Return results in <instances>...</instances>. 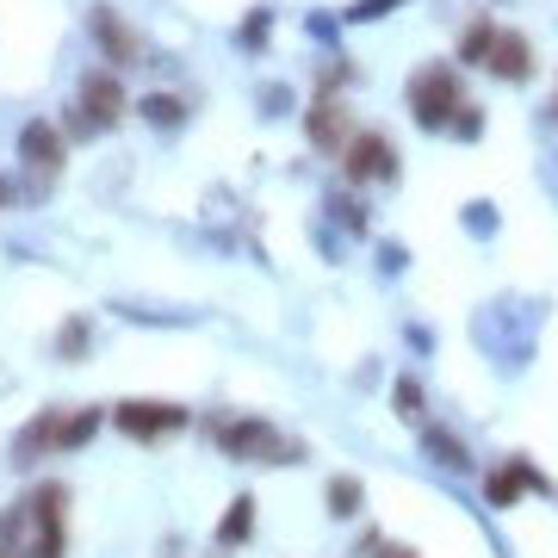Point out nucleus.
<instances>
[{"mask_svg":"<svg viewBox=\"0 0 558 558\" xmlns=\"http://www.w3.org/2000/svg\"><path fill=\"white\" fill-rule=\"evenodd\" d=\"M211 440H218L230 459H274V465H292V459H304V447L292 435H279L274 422H260V416H223L211 422Z\"/></svg>","mask_w":558,"mask_h":558,"instance_id":"nucleus-1","label":"nucleus"},{"mask_svg":"<svg viewBox=\"0 0 558 558\" xmlns=\"http://www.w3.org/2000/svg\"><path fill=\"white\" fill-rule=\"evenodd\" d=\"M459 106H465V94H459L453 62H422L410 75V112H416L422 131H447L459 119Z\"/></svg>","mask_w":558,"mask_h":558,"instance_id":"nucleus-2","label":"nucleus"},{"mask_svg":"<svg viewBox=\"0 0 558 558\" xmlns=\"http://www.w3.org/2000/svg\"><path fill=\"white\" fill-rule=\"evenodd\" d=\"M32 558H62L69 553V490L62 484H38L32 497Z\"/></svg>","mask_w":558,"mask_h":558,"instance_id":"nucleus-3","label":"nucleus"},{"mask_svg":"<svg viewBox=\"0 0 558 558\" xmlns=\"http://www.w3.org/2000/svg\"><path fill=\"white\" fill-rule=\"evenodd\" d=\"M186 422H193V416H186L180 403H149V398H131V403L112 410V428L131 435V440H168V435H180Z\"/></svg>","mask_w":558,"mask_h":558,"instance_id":"nucleus-4","label":"nucleus"},{"mask_svg":"<svg viewBox=\"0 0 558 558\" xmlns=\"http://www.w3.org/2000/svg\"><path fill=\"white\" fill-rule=\"evenodd\" d=\"M341 174L348 186H373V180H391L398 174V149L385 131H354V143L341 149Z\"/></svg>","mask_w":558,"mask_h":558,"instance_id":"nucleus-5","label":"nucleus"},{"mask_svg":"<svg viewBox=\"0 0 558 558\" xmlns=\"http://www.w3.org/2000/svg\"><path fill=\"white\" fill-rule=\"evenodd\" d=\"M81 119L94 124V131H112L124 119V81L94 69V75H81Z\"/></svg>","mask_w":558,"mask_h":558,"instance_id":"nucleus-6","label":"nucleus"},{"mask_svg":"<svg viewBox=\"0 0 558 558\" xmlns=\"http://www.w3.org/2000/svg\"><path fill=\"white\" fill-rule=\"evenodd\" d=\"M534 490H546V478H539L527 459H502V465L484 472V502H490V509H509V502L534 497Z\"/></svg>","mask_w":558,"mask_h":558,"instance_id":"nucleus-7","label":"nucleus"},{"mask_svg":"<svg viewBox=\"0 0 558 558\" xmlns=\"http://www.w3.org/2000/svg\"><path fill=\"white\" fill-rule=\"evenodd\" d=\"M304 131H311V143H317L323 156H341V149L354 143V119H348V106H341L336 94H323V100L311 106V119H304Z\"/></svg>","mask_w":558,"mask_h":558,"instance_id":"nucleus-8","label":"nucleus"},{"mask_svg":"<svg viewBox=\"0 0 558 558\" xmlns=\"http://www.w3.org/2000/svg\"><path fill=\"white\" fill-rule=\"evenodd\" d=\"M484 69H490L497 81H527V75H534V44L521 38V32H497V44H490Z\"/></svg>","mask_w":558,"mask_h":558,"instance_id":"nucleus-9","label":"nucleus"},{"mask_svg":"<svg viewBox=\"0 0 558 558\" xmlns=\"http://www.w3.org/2000/svg\"><path fill=\"white\" fill-rule=\"evenodd\" d=\"M20 156L32 161L38 174H57V168H62V156H69V143H62V131H57V124L32 119V124L20 131Z\"/></svg>","mask_w":558,"mask_h":558,"instance_id":"nucleus-10","label":"nucleus"},{"mask_svg":"<svg viewBox=\"0 0 558 558\" xmlns=\"http://www.w3.org/2000/svg\"><path fill=\"white\" fill-rule=\"evenodd\" d=\"M94 38H100V50L112 62H137L143 57V38L119 20V13H112V7H94Z\"/></svg>","mask_w":558,"mask_h":558,"instance_id":"nucleus-11","label":"nucleus"},{"mask_svg":"<svg viewBox=\"0 0 558 558\" xmlns=\"http://www.w3.org/2000/svg\"><path fill=\"white\" fill-rule=\"evenodd\" d=\"M62 416L69 410H44L20 440H13V459H38V453H62Z\"/></svg>","mask_w":558,"mask_h":558,"instance_id":"nucleus-12","label":"nucleus"},{"mask_svg":"<svg viewBox=\"0 0 558 558\" xmlns=\"http://www.w3.org/2000/svg\"><path fill=\"white\" fill-rule=\"evenodd\" d=\"M0 558H32V509H0Z\"/></svg>","mask_w":558,"mask_h":558,"instance_id":"nucleus-13","label":"nucleus"},{"mask_svg":"<svg viewBox=\"0 0 558 558\" xmlns=\"http://www.w3.org/2000/svg\"><path fill=\"white\" fill-rule=\"evenodd\" d=\"M248 534H255V497H236L230 509H223V521H218V546H248Z\"/></svg>","mask_w":558,"mask_h":558,"instance_id":"nucleus-14","label":"nucleus"},{"mask_svg":"<svg viewBox=\"0 0 558 558\" xmlns=\"http://www.w3.org/2000/svg\"><path fill=\"white\" fill-rule=\"evenodd\" d=\"M360 502H366V490H360V478H348V472H341V478H329V515H360Z\"/></svg>","mask_w":558,"mask_h":558,"instance_id":"nucleus-15","label":"nucleus"},{"mask_svg":"<svg viewBox=\"0 0 558 558\" xmlns=\"http://www.w3.org/2000/svg\"><path fill=\"white\" fill-rule=\"evenodd\" d=\"M490 44H497V25H490V20H472L465 32H459V57H465V62H484V57H490Z\"/></svg>","mask_w":558,"mask_h":558,"instance_id":"nucleus-16","label":"nucleus"},{"mask_svg":"<svg viewBox=\"0 0 558 558\" xmlns=\"http://www.w3.org/2000/svg\"><path fill=\"white\" fill-rule=\"evenodd\" d=\"M100 422H106L100 410H69V416H62V447H87Z\"/></svg>","mask_w":558,"mask_h":558,"instance_id":"nucleus-17","label":"nucleus"},{"mask_svg":"<svg viewBox=\"0 0 558 558\" xmlns=\"http://www.w3.org/2000/svg\"><path fill=\"white\" fill-rule=\"evenodd\" d=\"M428 453H435L440 465H465V447H459L447 428H428Z\"/></svg>","mask_w":558,"mask_h":558,"instance_id":"nucleus-18","label":"nucleus"},{"mask_svg":"<svg viewBox=\"0 0 558 558\" xmlns=\"http://www.w3.org/2000/svg\"><path fill=\"white\" fill-rule=\"evenodd\" d=\"M267 32H274V13H267V7H255V13L242 20V50H260V38H267Z\"/></svg>","mask_w":558,"mask_h":558,"instance_id":"nucleus-19","label":"nucleus"},{"mask_svg":"<svg viewBox=\"0 0 558 558\" xmlns=\"http://www.w3.org/2000/svg\"><path fill=\"white\" fill-rule=\"evenodd\" d=\"M360 553H373V558H416V546H391L385 534H366V539H360Z\"/></svg>","mask_w":558,"mask_h":558,"instance_id":"nucleus-20","label":"nucleus"},{"mask_svg":"<svg viewBox=\"0 0 558 558\" xmlns=\"http://www.w3.org/2000/svg\"><path fill=\"white\" fill-rule=\"evenodd\" d=\"M398 416H422V385L398 379Z\"/></svg>","mask_w":558,"mask_h":558,"instance_id":"nucleus-21","label":"nucleus"},{"mask_svg":"<svg viewBox=\"0 0 558 558\" xmlns=\"http://www.w3.org/2000/svg\"><path fill=\"white\" fill-rule=\"evenodd\" d=\"M391 7H403V0H354L348 20H379V13H391Z\"/></svg>","mask_w":558,"mask_h":558,"instance_id":"nucleus-22","label":"nucleus"},{"mask_svg":"<svg viewBox=\"0 0 558 558\" xmlns=\"http://www.w3.org/2000/svg\"><path fill=\"white\" fill-rule=\"evenodd\" d=\"M453 131H459V137H478V131H484V112H478V106H459Z\"/></svg>","mask_w":558,"mask_h":558,"instance_id":"nucleus-23","label":"nucleus"},{"mask_svg":"<svg viewBox=\"0 0 558 558\" xmlns=\"http://www.w3.org/2000/svg\"><path fill=\"white\" fill-rule=\"evenodd\" d=\"M143 112H149L156 124H180V100H149Z\"/></svg>","mask_w":558,"mask_h":558,"instance_id":"nucleus-24","label":"nucleus"},{"mask_svg":"<svg viewBox=\"0 0 558 558\" xmlns=\"http://www.w3.org/2000/svg\"><path fill=\"white\" fill-rule=\"evenodd\" d=\"M87 323H62V354H81V348H87Z\"/></svg>","mask_w":558,"mask_h":558,"instance_id":"nucleus-25","label":"nucleus"},{"mask_svg":"<svg viewBox=\"0 0 558 558\" xmlns=\"http://www.w3.org/2000/svg\"><path fill=\"white\" fill-rule=\"evenodd\" d=\"M7 199H13V193H7V180H0V205H7Z\"/></svg>","mask_w":558,"mask_h":558,"instance_id":"nucleus-26","label":"nucleus"},{"mask_svg":"<svg viewBox=\"0 0 558 558\" xmlns=\"http://www.w3.org/2000/svg\"><path fill=\"white\" fill-rule=\"evenodd\" d=\"M553 119H558V100H553Z\"/></svg>","mask_w":558,"mask_h":558,"instance_id":"nucleus-27","label":"nucleus"}]
</instances>
